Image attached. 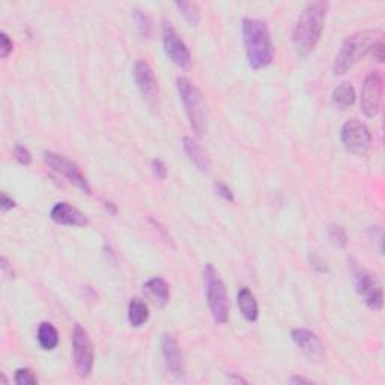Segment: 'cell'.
<instances>
[{
	"label": "cell",
	"instance_id": "6da1fadb",
	"mask_svg": "<svg viewBox=\"0 0 385 385\" xmlns=\"http://www.w3.org/2000/svg\"><path fill=\"white\" fill-rule=\"evenodd\" d=\"M243 39L250 68L264 69L274 59V44L266 23L257 18L243 20Z\"/></svg>",
	"mask_w": 385,
	"mask_h": 385
},
{
	"label": "cell",
	"instance_id": "7a4b0ae2",
	"mask_svg": "<svg viewBox=\"0 0 385 385\" xmlns=\"http://www.w3.org/2000/svg\"><path fill=\"white\" fill-rule=\"evenodd\" d=\"M327 2H311L299 14L294 27V44L299 56H309L319 43L327 17Z\"/></svg>",
	"mask_w": 385,
	"mask_h": 385
},
{
	"label": "cell",
	"instance_id": "3957f363",
	"mask_svg": "<svg viewBox=\"0 0 385 385\" xmlns=\"http://www.w3.org/2000/svg\"><path fill=\"white\" fill-rule=\"evenodd\" d=\"M381 36L379 29H366L360 30V32L352 34L348 36L340 47V51L335 59V65L332 71L336 76H343L353 67L357 65L360 60L366 58L373 46L378 43V38Z\"/></svg>",
	"mask_w": 385,
	"mask_h": 385
},
{
	"label": "cell",
	"instance_id": "277c9868",
	"mask_svg": "<svg viewBox=\"0 0 385 385\" xmlns=\"http://www.w3.org/2000/svg\"><path fill=\"white\" fill-rule=\"evenodd\" d=\"M176 89L184 104L187 118L190 121V127L197 137H202L208 131V113L202 92L187 77L176 79Z\"/></svg>",
	"mask_w": 385,
	"mask_h": 385
},
{
	"label": "cell",
	"instance_id": "5b68a950",
	"mask_svg": "<svg viewBox=\"0 0 385 385\" xmlns=\"http://www.w3.org/2000/svg\"><path fill=\"white\" fill-rule=\"evenodd\" d=\"M203 283L206 303L217 324H226L229 319V298L223 280L212 264L203 268Z\"/></svg>",
	"mask_w": 385,
	"mask_h": 385
},
{
	"label": "cell",
	"instance_id": "8992f818",
	"mask_svg": "<svg viewBox=\"0 0 385 385\" xmlns=\"http://www.w3.org/2000/svg\"><path fill=\"white\" fill-rule=\"evenodd\" d=\"M72 357L79 374L81 378L90 377L93 369V345L88 335V331L80 324H76L72 328Z\"/></svg>",
	"mask_w": 385,
	"mask_h": 385
},
{
	"label": "cell",
	"instance_id": "52a82bcc",
	"mask_svg": "<svg viewBox=\"0 0 385 385\" xmlns=\"http://www.w3.org/2000/svg\"><path fill=\"white\" fill-rule=\"evenodd\" d=\"M44 161L47 163V166L51 170H55L58 175L64 176L68 182L76 185L79 190H81L86 194H90V185L86 180V176L81 173L80 168L76 163H72L71 160L64 157V155L55 154V152H44Z\"/></svg>",
	"mask_w": 385,
	"mask_h": 385
},
{
	"label": "cell",
	"instance_id": "ba28073f",
	"mask_svg": "<svg viewBox=\"0 0 385 385\" xmlns=\"http://www.w3.org/2000/svg\"><path fill=\"white\" fill-rule=\"evenodd\" d=\"M340 139L345 148L356 155H364L370 149L372 144V134L367 125L358 119H351L343 125Z\"/></svg>",
	"mask_w": 385,
	"mask_h": 385
},
{
	"label": "cell",
	"instance_id": "9c48e42d",
	"mask_svg": "<svg viewBox=\"0 0 385 385\" xmlns=\"http://www.w3.org/2000/svg\"><path fill=\"white\" fill-rule=\"evenodd\" d=\"M382 74L379 71H370L364 79L360 97V107L361 112L367 118H374L379 113L381 101H382Z\"/></svg>",
	"mask_w": 385,
	"mask_h": 385
},
{
	"label": "cell",
	"instance_id": "30bf717a",
	"mask_svg": "<svg viewBox=\"0 0 385 385\" xmlns=\"http://www.w3.org/2000/svg\"><path fill=\"white\" fill-rule=\"evenodd\" d=\"M163 46L168 58L180 68H190L191 65V53L189 47L184 43V39L178 35V32L170 26H163Z\"/></svg>",
	"mask_w": 385,
	"mask_h": 385
},
{
	"label": "cell",
	"instance_id": "8fae6325",
	"mask_svg": "<svg viewBox=\"0 0 385 385\" xmlns=\"http://www.w3.org/2000/svg\"><path fill=\"white\" fill-rule=\"evenodd\" d=\"M356 288L358 295L366 306L374 311H379L384 304V292L378 278L366 269H360L356 274Z\"/></svg>",
	"mask_w": 385,
	"mask_h": 385
},
{
	"label": "cell",
	"instance_id": "7c38bea8",
	"mask_svg": "<svg viewBox=\"0 0 385 385\" xmlns=\"http://www.w3.org/2000/svg\"><path fill=\"white\" fill-rule=\"evenodd\" d=\"M133 76L134 81H136V86L139 88L144 98L154 101L158 97V83L157 79H155L152 67L147 60L140 59L136 62V65H134L133 69Z\"/></svg>",
	"mask_w": 385,
	"mask_h": 385
},
{
	"label": "cell",
	"instance_id": "4fadbf2b",
	"mask_svg": "<svg viewBox=\"0 0 385 385\" xmlns=\"http://www.w3.org/2000/svg\"><path fill=\"white\" fill-rule=\"evenodd\" d=\"M161 353L166 361V366L176 378H182L185 374L184 356L178 342L172 335H164L161 337Z\"/></svg>",
	"mask_w": 385,
	"mask_h": 385
},
{
	"label": "cell",
	"instance_id": "5bb4252c",
	"mask_svg": "<svg viewBox=\"0 0 385 385\" xmlns=\"http://www.w3.org/2000/svg\"><path fill=\"white\" fill-rule=\"evenodd\" d=\"M292 340L310 360H324L325 348L315 332H311L306 328H297L292 331Z\"/></svg>",
	"mask_w": 385,
	"mask_h": 385
},
{
	"label": "cell",
	"instance_id": "9a60e30c",
	"mask_svg": "<svg viewBox=\"0 0 385 385\" xmlns=\"http://www.w3.org/2000/svg\"><path fill=\"white\" fill-rule=\"evenodd\" d=\"M51 220L62 226H74V227H83L88 224V218L77 208L67 202H59L53 208H51L50 212Z\"/></svg>",
	"mask_w": 385,
	"mask_h": 385
},
{
	"label": "cell",
	"instance_id": "2e32d148",
	"mask_svg": "<svg viewBox=\"0 0 385 385\" xmlns=\"http://www.w3.org/2000/svg\"><path fill=\"white\" fill-rule=\"evenodd\" d=\"M143 292L151 303L158 309L168 306L170 299V286L161 277H152L151 280H148L143 285Z\"/></svg>",
	"mask_w": 385,
	"mask_h": 385
},
{
	"label": "cell",
	"instance_id": "e0dca14e",
	"mask_svg": "<svg viewBox=\"0 0 385 385\" xmlns=\"http://www.w3.org/2000/svg\"><path fill=\"white\" fill-rule=\"evenodd\" d=\"M182 148H184L185 154L189 155V158L191 160V163L202 173H208V172L211 170V160H210V157H208V154L203 151V148L193 137L185 136L182 139Z\"/></svg>",
	"mask_w": 385,
	"mask_h": 385
},
{
	"label": "cell",
	"instance_id": "ac0fdd59",
	"mask_svg": "<svg viewBox=\"0 0 385 385\" xmlns=\"http://www.w3.org/2000/svg\"><path fill=\"white\" fill-rule=\"evenodd\" d=\"M236 301H238L239 311H241V315L244 316L245 320H248V322L257 320V318H259V306H257L256 297L253 295L252 290H250L245 286L239 289Z\"/></svg>",
	"mask_w": 385,
	"mask_h": 385
},
{
	"label": "cell",
	"instance_id": "d6986e66",
	"mask_svg": "<svg viewBox=\"0 0 385 385\" xmlns=\"http://www.w3.org/2000/svg\"><path fill=\"white\" fill-rule=\"evenodd\" d=\"M149 319L148 304L140 298H131L128 304V322L134 328H140Z\"/></svg>",
	"mask_w": 385,
	"mask_h": 385
},
{
	"label": "cell",
	"instance_id": "ffe728a7",
	"mask_svg": "<svg viewBox=\"0 0 385 385\" xmlns=\"http://www.w3.org/2000/svg\"><path fill=\"white\" fill-rule=\"evenodd\" d=\"M356 89L352 88L351 83H342L340 86H337L335 90H332L331 101L335 106L340 110H346L353 106L356 102Z\"/></svg>",
	"mask_w": 385,
	"mask_h": 385
},
{
	"label": "cell",
	"instance_id": "44dd1931",
	"mask_svg": "<svg viewBox=\"0 0 385 385\" xmlns=\"http://www.w3.org/2000/svg\"><path fill=\"white\" fill-rule=\"evenodd\" d=\"M38 342L43 349L53 351L59 345V332L53 324L50 322H43L38 327Z\"/></svg>",
	"mask_w": 385,
	"mask_h": 385
},
{
	"label": "cell",
	"instance_id": "7402d4cb",
	"mask_svg": "<svg viewBox=\"0 0 385 385\" xmlns=\"http://www.w3.org/2000/svg\"><path fill=\"white\" fill-rule=\"evenodd\" d=\"M175 6L178 8V11L182 14V17L189 22L190 26H197L201 22V11L196 4L190 2H176Z\"/></svg>",
	"mask_w": 385,
	"mask_h": 385
},
{
	"label": "cell",
	"instance_id": "603a6c76",
	"mask_svg": "<svg viewBox=\"0 0 385 385\" xmlns=\"http://www.w3.org/2000/svg\"><path fill=\"white\" fill-rule=\"evenodd\" d=\"M328 238L331 244H335L336 247H346L348 244V235L345 232V229L340 227V226H331L328 229Z\"/></svg>",
	"mask_w": 385,
	"mask_h": 385
},
{
	"label": "cell",
	"instance_id": "cb8c5ba5",
	"mask_svg": "<svg viewBox=\"0 0 385 385\" xmlns=\"http://www.w3.org/2000/svg\"><path fill=\"white\" fill-rule=\"evenodd\" d=\"M14 381L18 385H36L38 384L36 374L27 367L17 369L15 374H14Z\"/></svg>",
	"mask_w": 385,
	"mask_h": 385
},
{
	"label": "cell",
	"instance_id": "d4e9b609",
	"mask_svg": "<svg viewBox=\"0 0 385 385\" xmlns=\"http://www.w3.org/2000/svg\"><path fill=\"white\" fill-rule=\"evenodd\" d=\"M134 22H136L139 34L143 38H148L151 35V20L148 18L147 14H143L142 11H134Z\"/></svg>",
	"mask_w": 385,
	"mask_h": 385
},
{
	"label": "cell",
	"instance_id": "484cf974",
	"mask_svg": "<svg viewBox=\"0 0 385 385\" xmlns=\"http://www.w3.org/2000/svg\"><path fill=\"white\" fill-rule=\"evenodd\" d=\"M14 158L23 166H29L30 163H32V154H30V151L23 147V144H15L14 147Z\"/></svg>",
	"mask_w": 385,
	"mask_h": 385
},
{
	"label": "cell",
	"instance_id": "4316f807",
	"mask_svg": "<svg viewBox=\"0 0 385 385\" xmlns=\"http://www.w3.org/2000/svg\"><path fill=\"white\" fill-rule=\"evenodd\" d=\"M13 48H14V44H13L11 38H9L5 32L0 34V58L6 59L9 55L13 53Z\"/></svg>",
	"mask_w": 385,
	"mask_h": 385
},
{
	"label": "cell",
	"instance_id": "83f0119b",
	"mask_svg": "<svg viewBox=\"0 0 385 385\" xmlns=\"http://www.w3.org/2000/svg\"><path fill=\"white\" fill-rule=\"evenodd\" d=\"M151 168H152L154 175L157 176L158 180H166V176H168V166H166L161 160H158V158L152 160Z\"/></svg>",
	"mask_w": 385,
	"mask_h": 385
},
{
	"label": "cell",
	"instance_id": "f1b7e54d",
	"mask_svg": "<svg viewBox=\"0 0 385 385\" xmlns=\"http://www.w3.org/2000/svg\"><path fill=\"white\" fill-rule=\"evenodd\" d=\"M214 187H215L217 194H218V196H222L224 201H227V202H234V201H235L232 190L229 189V187H227L224 182H215Z\"/></svg>",
	"mask_w": 385,
	"mask_h": 385
},
{
	"label": "cell",
	"instance_id": "f546056e",
	"mask_svg": "<svg viewBox=\"0 0 385 385\" xmlns=\"http://www.w3.org/2000/svg\"><path fill=\"white\" fill-rule=\"evenodd\" d=\"M0 206H2V211L6 212L9 210H13V208L15 206V202L4 191L2 196H0Z\"/></svg>",
	"mask_w": 385,
	"mask_h": 385
},
{
	"label": "cell",
	"instance_id": "4dcf8cb0",
	"mask_svg": "<svg viewBox=\"0 0 385 385\" xmlns=\"http://www.w3.org/2000/svg\"><path fill=\"white\" fill-rule=\"evenodd\" d=\"M370 53L373 55V58H374V59H377L378 62H384V43H382V41H381V39L378 41V43H377V44H374V46H373V48H372V51H370Z\"/></svg>",
	"mask_w": 385,
	"mask_h": 385
},
{
	"label": "cell",
	"instance_id": "1f68e13d",
	"mask_svg": "<svg viewBox=\"0 0 385 385\" xmlns=\"http://www.w3.org/2000/svg\"><path fill=\"white\" fill-rule=\"evenodd\" d=\"M290 382L292 384H309L310 381L306 378H301V377H294V378H290Z\"/></svg>",
	"mask_w": 385,
	"mask_h": 385
}]
</instances>
